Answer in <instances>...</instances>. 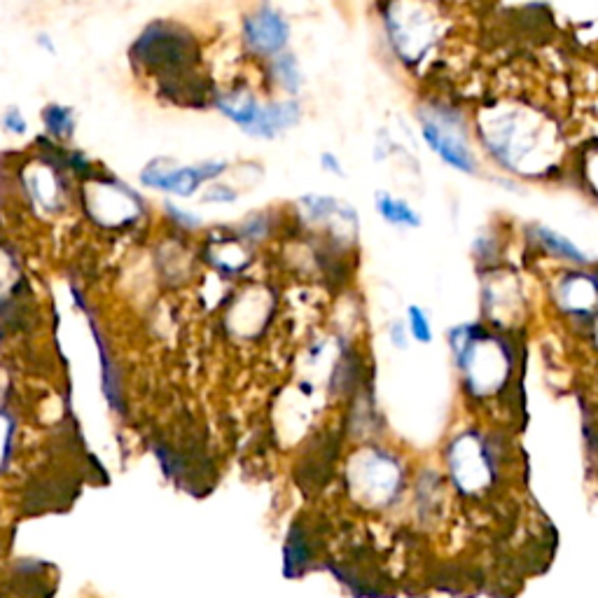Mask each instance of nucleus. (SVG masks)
<instances>
[{
  "label": "nucleus",
  "mask_w": 598,
  "mask_h": 598,
  "mask_svg": "<svg viewBox=\"0 0 598 598\" xmlns=\"http://www.w3.org/2000/svg\"><path fill=\"white\" fill-rule=\"evenodd\" d=\"M197 59L194 40L171 22H152L129 47V61L136 68L155 73L157 78H169L183 71Z\"/></svg>",
  "instance_id": "1"
},
{
  "label": "nucleus",
  "mask_w": 598,
  "mask_h": 598,
  "mask_svg": "<svg viewBox=\"0 0 598 598\" xmlns=\"http://www.w3.org/2000/svg\"><path fill=\"white\" fill-rule=\"evenodd\" d=\"M225 171L227 162H215V159L192 166H178L173 159L155 157L152 162L143 166L138 180H141L143 187H150V190L173 194V197L180 199H190L201 190V185L208 183V180L220 178Z\"/></svg>",
  "instance_id": "2"
},
{
  "label": "nucleus",
  "mask_w": 598,
  "mask_h": 598,
  "mask_svg": "<svg viewBox=\"0 0 598 598\" xmlns=\"http://www.w3.org/2000/svg\"><path fill=\"white\" fill-rule=\"evenodd\" d=\"M85 197L92 218L106 227H122L134 222L143 211L141 194L117 178H92V183L85 187Z\"/></svg>",
  "instance_id": "3"
},
{
  "label": "nucleus",
  "mask_w": 598,
  "mask_h": 598,
  "mask_svg": "<svg viewBox=\"0 0 598 598\" xmlns=\"http://www.w3.org/2000/svg\"><path fill=\"white\" fill-rule=\"evenodd\" d=\"M400 484V470L395 461L370 451V454H360L358 461L351 468V486L363 500L370 503H386L388 498L398 491Z\"/></svg>",
  "instance_id": "4"
},
{
  "label": "nucleus",
  "mask_w": 598,
  "mask_h": 598,
  "mask_svg": "<svg viewBox=\"0 0 598 598\" xmlns=\"http://www.w3.org/2000/svg\"><path fill=\"white\" fill-rule=\"evenodd\" d=\"M288 36V22L271 8H260L243 19V40H246L248 50L260 54V57H271V54L281 52L288 43Z\"/></svg>",
  "instance_id": "5"
},
{
  "label": "nucleus",
  "mask_w": 598,
  "mask_h": 598,
  "mask_svg": "<svg viewBox=\"0 0 598 598\" xmlns=\"http://www.w3.org/2000/svg\"><path fill=\"white\" fill-rule=\"evenodd\" d=\"M423 138H426L430 148L440 155L444 162L454 166V169L463 173L475 171V159L465 143V138L458 127L447 117H437V120H428L423 117Z\"/></svg>",
  "instance_id": "6"
},
{
  "label": "nucleus",
  "mask_w": 598,
  "mask_h": 598,
  "mask_svg": "<svg viewBox=\"0 0 598 598\" xmlns=\"http://www.w3.org/2000/svg\"><path fill=\"white\" fill-rule=\"evenodd\" d=\"M451 472L456 484H461L465 491H477L489 484L491 465L475 435H463L456 440L451 449Z\"/></svg>",
  "instance_id": "7"
},
{
  "label": "nucleus",
  "mask_w": 598,
  "mask_h": 598,
  "mask_svg": "<svg viewBox=\"0 0 598 598\" xmlns=\"http://www.w3.org/2000/svg\"><path fill=\"white\" fill-rule=\"evenodd\" d=\"M85 316H87L89 330H92L96 351H99L101 391H103V398H106L108 407L113 409L115 414L124 416V414H127V398H124V386H122V372H120V365H117V360L113 358V351H110V344H108L106 335H103V332H101L99 323L94 321L92 309H89Z\"/></svg>",
  "instance_id": "8"
},
{
  "label": "nucleus",
  "mask_w": 598,
  "mask_h": 598,
  "mask_svg": "<svg viewBox=\"0 0 598 598\" xmlns=\"http://www.w3.org/2000/svg\"><path fill=\"white\" fill-rule=\"evenodd\" d=\"M38 171H31L24 176V190L29 194L33 204L43 208V211L54 213L59 206H64V183H61L59 164L43 159L36 166Z\"/></svg>",
  "instance_id": "9"
},
{
  "label": "nucleus",
  "mask_w": 598,
  "mask_h": 598,
  "mask_svg": "<svg viewBox=\"0 0 598 598\" xmlns=\"http://www.w3.org/2000/svg\"><path fill=\"white\" fill-rule=\"evenodd\" d=\"M299 122V106L295 101H281L271 103V106H262L260 115L253 124V129L248 131V136L255 138H274L278 131L292 127Z\"/></svg>",
  "instance_id": "10"
},
{
  "label": "nucleus",
  "mask_w": 598,
  "mask_h": 598,
  "mask_svg": "<svg viewBox=\"0 0 598 598\" xmlns=\"http://www.w3.org/2000/svg\"><path fill=\"white\" fill-rule=\"evenodd\" d=\"M388 26H391L393 43L398 47V52L405 59H419L430 43V31L428 24L416 19L414 24H409L407 19L391 17L388 19Z\"/></svg>",
  "instance_id": "11"
},
{
  "label": "nucleus",
  "mask_w": 598,
  "mask_h": 598,
  "mask_svg": "<svg viewBox=\"0 0 598 598\" xmlns=\"http://www.w3.org/2000/svg\"><path fill=\"white\" fill-rule=\"evenodd\" d=\"M215 108H218L227 120H232L236 127H241L248 134V131L253 129L262 106L250 94L229 92V94L215 96Z\"/></svg>",
  "instance_id": "12"
},
{
  "label": "nucleus",
  "mask_w": 598,
  "mask_h": 598,
  "mask_svg": "<svg viewBox=\"0 0 598 598\" xmlns=\"http://www.w3.org/2000/svg\"><path fill=\"white\" fill-rule=\"evenodd\" d=\"M40 120H43L45 134L50 141H71L75 134V127H78V115H75V108L64 106V103H47L40 113Z\"/></svg>",
  "instance_id": "13"
},
{
  "label": "nucleus",
  "mask_w": 598,
  "mask_h": 598,
  "mask_svg": "<svg viewBox=\"0 0 598 598\" xmlns=\"http://www.w3.org/2000/svg\"><path fill=\"white\" fill-rule=\"evenodd\" d=\"M596 297H598L596 285L587 276H573L561 285L563 304H566L570 311H575V314H582V311H589L594 307Z\"/></svg>",
  "instance_id": "14"
},
{
  "label": "nucleus",
  "mask_w": 598,
  "mask_h": 598,
  "mask_svg": "<svg viewBox=\"0 0 598 598\" xmlns=\"http://www.w3.org/2000/svg\"><path fill=\"white\" fill-rule=\"evenodd\" d=\"M377 211L381 218H384L386 222H391V225H398V227H419L421 225V215L416 213L414 208L407 204V201L395 199L386 192L377 194Z\"/></svg>",
  "instance_id": "15"
},
{
  "label": "nucleus",
  "mask_w": 598,
  "mask_h": 598,
  "mask_svg": "<svg viewBox=\"0 0 598 598\" xmlns=\"http://www.w3.org/2000/svg\"><path fill=\"white\" fill-rule=\"evenodd\" d=\"M538 234H540V239H542V243H545V246L552 250V253H556L559 257H563V260H570V262H587V257H584V253L582 250H577L573 243H570L566 236H561V234H556V232H549V229H545V227H540L538 229Z\"/></svg>",
  "instance_id": "16"
},
{
  "label": "nucleus",
  "mask_w": 598,
  "mask_h": 598,
  "mask_svg": "<svg viewBox=\"0 0 598 598\" xmlns=\"http://www.w3.org/2000/svg\"><path fill=\"white\" fill-rule=\"evenodd\" d=\"M274 68L278 73V80L283 82V87L288 89L290 94H295L299 85H302V75H299V66L292 54H283L274 61Z\"/></svg>",
  "instance_id": "17"
},
{
  "label": "nucleus",
  "mask_w": 598,
  "mask_h": 598,
  "mask_svg": "<svg viewBox=\"0 0 598 598\" xmlns=\"http://www.w3.org/2000/svg\"><path fill=\"white\" fill-rule=\"evenodd\" d=\"M0 127L3 131H8L12 136H26L29 134V120H26L24 110L19 106H8L0 115Z\"/></svg>",
  "instance_id": "18"
},
{
  "label": "nucleus",
  "mask_w": 598,
  "mask_h": 598,
  "mask_svg": "<svg viewBox=\"0 0 598 598\" xmlns=\"http://www.w3.org/2000/svg\"><path fill=\"white\" fill-rule=\"evenodd\" d=\"M164 213H166V218H169L173 225L180 229H199L201 227V218L197 213L185 211V208L176 206L173 201H164Z\"/></svg>",
  "instance_id": "19"
},
{
  "label": "nucleus",
  "mask_w": 598,
  "mask_h": 598,
  "mask_svg": "<svg viewBox=\"0 0 598 598\" xmlns=\"http://www.w3.org/2000/svg\"><path fill=\"white\" fill-rule=\"evenodd\" d=\"M409 328H412V335L416 342H423V344L433 342V330H430L428 318L419 307H409Z\"/></svg>",
  "instance_id": "20"
},
{
  "label": "nucleus",
  "mask_w": 598,
  "mask_h": 598,
  "mask_svg": "<svg viewBox=\"0 0 598 598\" xmlns=\"http://www.w3.org/2000/svg\"><path fill=\"white\" fill-rule=\"evenodd\" d=\"M236 197H239V194H236L232 187L213 185V187H208L201 199H204L206 204H232V201H236Z\"/></svg>",
  "instance_id": "21"
},
{
  "label": "nucleus",
  "mask_w": 598,
  "mask_h": 598,
  "mask_svg": "<svg viewBox=\"0 0 598 598\" xmlns=\"http://www.w3.org/2000/svg\"><path fill=\"white\" fill-rule=\"evenodd\" d=\"M321 162H323V166L328 171H332V173H337V176H344V171H342V164H339V159L332 155V152H325V155L321 157Z\"/></svg>",
  "instance_id": "22"
},
{
  "label": "nucleus",
  "mask_w": 598,
  "mask_h": 598,
  "mask_svg": "<svg viewBox=\"0 0 598 598\" xmlns=\"http://www.w3.org/2000/svg\"><path fill=\"white\" fill-rule=\"evenodd\" d=\"M36 43H38L40 47H43V50H45L47 54H57V45L52 43V38L47 36V33H38V36H36Z\"/></svg>",
  "instance_id": "23"
},
{
  "label": "nucleus",
  "mask_w": 598,
  "mask_h": 598,
  "mask_svg": "<svg viewBox=\"0 0 598 598\" xmlns=\"http://www.w3.org/2000/svg\"><path fill=\"white\" fill-rule=\"evenodd\" d=\"M393 344H395V346H402V349H405V346H407L405 328H402V323H395V325H393Z\"/></svg>",
  "instance_id": "24"
},
{
  "label": "nucleus",
  "mask_w": 598,
  "mask_h": 598,
  "mask_svg": "<svg viewBox=\"0 0 598 598\" xmlns=\"http://www.w3.org/2000/svg\"><path fill=\"white\" fill-rule=\"evenodd\" d=\"M596 339H598V321H596Z\"/></svg>",
  "instance_id": "25"
}]
</instances>
